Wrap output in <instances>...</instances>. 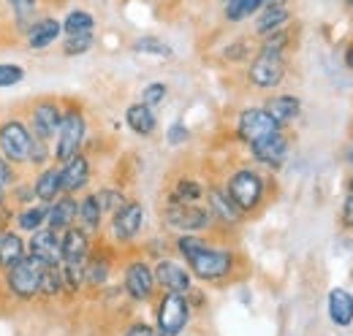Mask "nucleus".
<instances>
[{
  "instance_id": "obj_40",
  "label": "nucleus",
  "mask_w": 353,
  "mask_h": 336,
  "mask_svg": "<svg viewBox=\"0 0 353 336\" xmlns=\"http://www.w3.org/2000/svg\"><path fill=\"white\" fill-rule=\"evenodd\" d=\"M294 41H296V36H294V25H288V28H283V30H277V33L266 36V39H259V49L288 54V52L294 49Z\"/></svg>"
},
{
  "instance_id": "obj_52",
  "label": "nucleus",
  "mask_w": 353,
  "mask_h": 336,
  "mask_svg": "<svg viewBox=\"0 0 353 336\" xmlns=\"http://www.w3.org/2000/svg\"><path fill=\"white\" fill-rule=\"evenodd\" d=\"M345 193H353V168L351 174H348V179H345Z\"/></svg>"
},
{
  "instance_id": "obj_23",
  "label": "nucleus",
  "mask_w": 353,
  "mask_h": 336,
  "mask_svg": "<svg viewBox=\"0 0 353 336\" xmlns=\"http://www.w3.org/2000/svg\"><path fill=\"white\" fill-rule=\"evenodd\" d=\"M77 214H79V196L63 193L52 204H46V228L63 233L77 225Z\"/></svg>"
},
{
  "instance_id": "obj_4",
  "label": "nucleus",
  "mask_w": 353,
  "mask_h": 336,
  "mask_svg": "<svg viewBox=\"0 0 353 336\" xmlns=\"http://www.w3.org/2000/svg\"><path fill=\"white\" fill-rule=\"evenodd\" d=\"M123 293L133 306H152V301L158 298V282H155V269L152 260L144 252H123V263H120V282Z\"/></svg>"
},
{
  "instance_id": "obj_7",
  "label": "nucleus",
  "mask_w": 353,
  "mask_h": 336,
  "mask_svg": "<svg viewBox=\"0 0 353 336\" xmlns=\"http://www.w3.org/2000/svg\"><path fill=\"white\" fill-rule=\"evenodd\" d=\"M161 225L166 233H207V236H218L215 231V220L204 204H172L163 201L161 204Z\"/></svg>"
},
{
  "instance_id": "obj_6",
  "label": "nucleus",
  "mask_w": 353,
  "mask_h": 336,
  "mask_svg": "<svg viewBox=\"0 0 353 336\" xmlns=\"http://www.w3.org/2000/svg\"><path fill=\"white\" fill-rule=\"evenodd\" d=\"M147 225V209L139 198H128L120 209H114L106 217V242L112 247H117L120 252H128L136 247L141 231Z\"/></svg>"
},
{
  "instance_id": "obj_49",
  "label": "nucleus",
  "mask_w": 353,
  "mask_h": 336,
  "mask_svg": "<svg viewBox=\"0 0 353 336\" xmlns=\"http://www.w3.org/2000/svg\"><path fill=\"white\" fill-rule=\"evenodd\" d=\"M343 63H345V68L353 74V39L345 43V49H343Z\"/></svg>"
},
{
  "instance_id": "obj_39",
  "label": "nucleus",
  "mask_w": 353,
  "mask_h": 336,
  "mask_svg": "<svg viewBox=\"0 0 353 336\" xmlns=\"http://www.w3.org/2000/svg\"><path fill=\"white\" fill-rule=\"evenodd\" d=\"M95 43H98L95 33H85V36H63V41L57 46L65 57H85L88 52L95 49Z\"/></svg>"
},
{
  "instance_id": "obj_31",
  "label": "nucleus",
  "mask_w": 353,
  "mask_h": 336,
  "mask_svg": "<svg viewBox=\"0 0 353 336\" xmlns=\"http://www.w3.org/2000/svg\"><path fill=\"white\" fill-rule=\"evenodd\" d=\"M11 228H17V231L25 233V236H30V233H36V231L46 228V204L36 201V204H28V207L14 209Z\"/></svg>"
},
{
  "instance_id": "obj_2",
  "label": "nucleus",
  "mask_w": 353,
  "mask_h": 336,
  "mask_svg": "<svg viewBox=\"0 0 353 336\" xmlns=\"http://www.w3.org/2000/svg\"><path fill=\"white\" fill-rule=\"evenodd\" d=\"M221 185L231 196V201L245 211L248 220L259 217L269 207V201L274 198V182H272L269 171L253 166L250 160L228 168L225 176L221 179Z\"/></svg>"
},
{
  "instance_id": "obj_46",
  "label": "nucleus",
  "mask_w": 353,
  "mask_h": 336,
  "mask_svg": "<svg viewBox=\"0 0 353 336\" xmlns=\"http://www.w3.org/2000/svg\"><path fill=\"white\" fill-rule=\"evenodd\" d=\"M117 336H158L155 334V326L144 317H128L123 323V328L117 331Z\"/></svg>"
},
{
  "instance_id": "obj_59",
  "label": "nucleus",
  "mask_w": 353,
  "mask_h": 336,
  "mask_svg": "<svg viewBox=\"0 0 353 336\" xmlns=\"http://www.w3.org/2000/svg\"><path fill=\"white\" fill-rule=\"evenodd\" d=\"M218 3H221V6H223V3H228V0H218Z\"/></svg>"
},
{
  "instance_id": "obj_56",
  "label": "nucleus",
  "mask_w": 353,
  "mask_h": 336,
  "mask_svg": "<svg viewBox=\"0 0 353 336\" xmlns=\"http://www.w3.org/2000/svg\"><path fill=\"white\" fill-rule=\"evenodd\" d=\"M3 298H6V295H3V285H0V301H3Z\"/></svg>"
},
{
  "instance_id": "obj_45",
  "label": "nucleus",
  "mask_w": 353,
  "mask_h": 336,
  "mask_svg": "<svg viewBox=\"0 0 353 336\" xmlns=\"http://www.w3.org/2000/svg\"><path fill=\"white\" fill-rule=\"evenodd\" d=\"M25 82V68L19 63H0V90Z\"/></svg>"
},
{
  "instance_id": "obj_47",
  "label": "nucleus",
  "mask_w": 353,
  "mask_h": 336,
  "mask_svg": "<svg viewBox=\"0 0 353 336\" xmlns=\"http://www.w3.org/2000/svg\"><path fill=\"white\" fill-rule=\"evenodd\" d=\"M337 222H340V228H343L345 233H353V193H345V196H343Z\"/></svg>"
},
{
  "instance_id": "obj_24",
  "label": "nucleus",
  "mask_w": 353,
  "mask_h": 336,
  "mask_svg": "<svg viewBox=\"0 0 353 336\" xmlns=\"http://www.w3.org/2000/svg\"><path fill=\"white\" fill-rule=\"evenodd\" d=\"M250 22H253V25H250V36H256V39H266V36H272V33H277V30H283V28L294 25V11H291V6L261 8Z\"/></svg>"
},
{
  "instance_id": "obj_13",
  "label": "nucleus",
  "mask_w": 353,
  "mask_h": 336,
  "mask_svg": "<svg viewBox=\"0 0 353 336\" xmlns=\"http://www.w3.org/2000/svg\"><path fill=\"white\" fill-rule=\"evenodd\" d=\"M280 130H285V127L277 125V123L272 120V114L266 112L261 103H259V106H245V109H239L236 117H234V125H231L234 138H236L242 147H250V144L261 141L266 136H274V133H280Z\"/></svg>"
},
{
  "instance_id": "obj_30",
  "label": "nucleus",
  "mask_w": 353,
  "mask_h": 336,
  "mask_svg": "<svg viewBox=\"0 0 353 336\" xmlns=\"http://www.w3.org/2000/svg\"><path fill=\"white\" fill-rule=\"evenodd\" d=\"M77 225L79 228H85L90 236H95V239H101V233H103V225H106V214L101 209V204H98V198H95V193L88 190V193H82L79 196V214H77Z\"/></svg>"
},
{
  "instance_id": "obj_55",
  "label": "nucleus",
  "mask_w": 353,
  "mask_h": 336,
  "mask_svg": "<svg viewBox=\"0 0 353 336\" xmlns=\"http://www.w3.org/2000/svg\"><path fill=\"white\" fill-rule=\"evenodd\" d=\"M3 228H6V222H3V220H0V233H3Z\"/></svg>"
},
{
  "instance_id": "obj_15",
  "label": "nucleus",
  "mask_w": 353,
  "mask_h": 336,
  "mask_svg": "<svg viewBox=\"0 0 353 336\" xmlns=\"http://www.w3.org/2000/svg\"><path fill=\"white\" fill-rule=\"evenodd\" d=\"M28 127L33 133V138H41V141H49L57 136V127H60V120H63V98L57 95H44V98H36L30 106H28Z\"/></svg>"
},
{
  "instance_id": "obj_5",
  "label": "nucleus",
  "mask_w": 353,
  "mask_h": 336,
  "mask_svg": "<svg viewBox=\"0 0 353 336\" xmlns=\"http://www.w3.org/2000/svg\"><path fill=\"white\" fill-rule=\"evenodd\" d=\"M288 71H291L288 54L256 49V54L245 63V84H248L253 92L269 95V92H277V90L285 84Z\"/></svg>"
},
{
  "instance_id": "obj_9",
  "label": "nucleus",
  "mask_w": 353,
  "mask_h": 336,
  "mask_svg": "<svg viewBox=\"0 0 353 336\" xmlns=\"http://www.w3.org/2000/svg\"><path fill=\"white\" fill-rule=\"evenodd\" d=\"M41 263L36 258H25L19 260L14 269L0 274V285H3V295L8 301L17 304H36L39 301V288H41Z\"/></svg>"
},
{
  "instance_id": "obj_8",
  "label": "nucleus",
  "mask_w": 353,
  "mask_h": 336,
  "mask_svg": "<svg viewBox=\"0 0 353 336\" xmlns=\"http://www.w3.org/2000/svg\"><path fill=\"white\" fill-rule=\"evenodd\" d=\"M193 317L196 315L185 293H158L152 301V326L158 336H185Z\"/></svg>"
},
{
  "instance_id": "obj_50",
  "label": "nucleus",
  "mask_w": 353,
  "mask_h": 336,
  "mask_svg": "<svg viewBox=\"0 0 353 336\" xmlns=\"http://www.w3.org/2000/svg\"><path fill=\"white\" fill-rule=\"evenodd\" d=\"M274 6H291L288 0H264L261 3V8H274Z\"/></svg>"
},
{
  "instance_id": "obj_25",
  "label": "nucleus",
  "mask_w": 353,
  "mask_h": 336,
  "mask_svg": "<svg viewBox=\"0 0 353 336\" xmlns=\"http://www.w3.org/2000/svg\"><path fill=\"white\" fill-rule=\"evenodd\" d=\"M123 123L139 138H152L158 133V114H155V109L147 106V103H141V101H133V103L125 106Z\"/></svg>"
},
{
  "instance_id": "obj_42",
  "label": "nucleus",
  "mask_w": 353,
  "mask_h": 336,
  "mask_svg": "<svg viewBox=\"0 0 353 336\" xmlns=\"http://www.w3.org/2000/svg\"><path fill=\"white\" fill-rule=\"evenodd\" d=\"M52 163V144L49 141H41V138H33L30 144V152H28V168L39 171Z\"/></svg>"
},
{
  "instance_id": "obj_44",
  "label": "nucleus",
  "mask_w": 353,
  "mask_h": 336,
  "mask_svg": "<svg viewBox=\"0 0 353 336\" xmlns=\"http://www.w3.org/2000/svg\"><path fill=\"white\" fill-rule=\"evenodd\" d=\"M169 98V84L166 82H150L144 84V90H141V103H147V106H152V109H158L163 101Z\"/></svg>"
},
{
  "instance_id": "obj_54",
  "label": "nucleus",
  "mask_w": 353,
  "mask_h": 336,
  "mask_svg": "<svg viewBox=\"0 0 353 336\" xmlns=\"http://www.w3.org/2000/svg\"><path fill=\"white\" fill-rule=\"evenodd\" d=\"M343 6H345V8H348V11L353 14V0H343Z\"/></svg>"
},
{
  "instance_id": "obj_29",
  "label": "nucleus",
  "mask_w": 353,
  "mask_h": 336,
  "mask_svg": "<svg viewBox=\"0 0 353 336\" xmlns=\"http://www.w3.org/2000/svg\"><path fill=\"white\" fill-rule=\"evenodd\" d=\"M3 6H6V14H8V22H11L14 33L22 36L41 17L44 0H3Z\"/></svg>"
},
{
  "instance_id": "obj_21",
  "label": "nucleus",
  "mask_w": 353,
  "mask_h": 336,
  "mask_svg": "<svg viewBox=\"0 0 353 336\" xmlns=\"http://www.w3.org/2000/svg\"><path fill=\"white\" fill-rule=\"evenodd\" d=\"M207 196V182L193 176V174H179L172 179V185L163 193V201L172 204H204Z\"/></svg>"
},
{
  "instance_id": "obj_58",
  "label": "nucleus",
  "mask_w": 353,
  "mask_h": 336,
  "mask_svg": "<svg viewBox=\"0 0 353 336\" xmlns=\"http://www.w3.org/2000/svg\"><path fill=\"white\" fill-rule=\"evenodd\" d=\"M161 3H176V0H161Z\"/></svg>"
},
{
  "instance_id": "obj_38",
  "label": "nucleus",
  "mask_w": 353,
  "mask_h": 336,
  "mask_svg": "<svg viewBox=\"0 0 353 336\" xmlns=\"http://www.w3.org/2000/svg\"><path fill=\"white\" fill-rule=\"evenodd\" d=\"M131 49L136 54H147V57H163V60H169V57H174V49H172V43H166L163 39H158V36H139V39H133Z\"/></svg>"
},
{
  "instance_id": "obj_57",
  "label": "nucleus",
  "mask_w": 353,
  "mask_h": 336,
  "mask_svg": "<svg viewBox=\"0 0 353 336\" xmlns=\"http://www.w3.org/2000/svg\"><path fill=\"white\" fill-rule=\"evenodd\" d=\"M44 3H63V0H44Z\"/></svg>"
},
{
  "instance_id": "obj_36",
  "label": "nucleus",
  "mask_w": 353,
  "mask_h": 336,
  "mask_svg": "<svg viewBox=\"0 0 353 336\" xmlns=\"http://www.w3.org/2000/svg\"><path fill=\"white\" fill-rule=\"evenodd\" d=\"M92 193H95V198H98V204H101V209H103L106 217L114 209H120V207L131 198L123 185H101V187H95Z\"/></svg>"
},
{
  "instance_id": "obj_43",
  "label": "nucleus",
  "mask_w": 353,
  "mask_h": 336,
  "mask_svg": "<svg viewBox=\"0 0 353 336\" xmlns=\"http://www.w3.org/2000/svg\"><path fill=\"white\" fill-rule=\"evenodd\" d=\"M190 138H193V130H190V125H188L185 120L169 123V127H166V144H169V147L179 149V147H185Z\"/></svg>"
},
{
  "instance_id": "obj_48",
  "label": "nucleus",
  "mask_w": 353,
  "mask_h": 336,
  "mask_svg": "<svg viewBox=\"0 0 353 336\" xmlns=\"http://www.w3.org/2000/svg\"><path fill=\"white\" fill-rule=\"evenodd\" d=\"M19 176H22V171H19V168H14L6 158H3V155H0V187H6V190H8Z\"/></svg>"
},
{
  "instance_id": "obj_19",
  "label": "nucleus",
  "mask_w": 353,
  "mask_h": 336,
  "mask_svg": "<svg viewBox=\"0 0 353 336\" xmlns=\"http://www.w3.org/2000/svg\"><path fill=\"white\" fill-rule=\"evenodd\" d=\"M261 106L272 114V120L280 127H285V130L294 125V123H299L302 109H305L302 106V98L294 95V92H269Z\"/></svg>"
},
{
  "instance_id": "obj_1",
  "label": "nucleus",
  "mask_w": 353,
  "mask_h": 336,
  "mask_svg": "<svg viewBox=\"0 0 353 336\" xmlns=\"http://www.w3.org/2000/svg\"><path fill=\"white\" fill-rule=\"evenodd\" d=\"M172 255H176L204 288H225L248 274L245 255L225 236L176 233L172 236Z\"/></svg>"
},
{
  "instance_id": "obj_41",
  "label": "nucleus",
  "mask_w": 353,
  "mask_h": 336,
  "mask_svg": "<svg viewBox=\"0 0 353 336\" xmlns=\"http://www.w3.org/2000/svg\"><path fill=\"white\" fill-rule=\"evenodd\" d=\"M8 204L14 209L19 207H28V204H36V193H33V182L28 176H19L11 187H8Z\"/></svg>"
},
{
  "instance_id": "obj_37",
  "label": "nucleus",
  "mask_w": 353,
  "mask_h": 336,
  "mask_svg": "<svg viewBox=\"0 0 353 336\" xmlns=\"http://www.w3.org/2000/svg\"><path fill=\"white\" fill-rule=\"evenodd\" d=\"M63 269V282H65V298H77L85 293V260L77 263H60Z\"/></svg>"
},
{
  "instance_id": "obj_10",
  "label": "nucleus",
  "mask_w": 353,
  "mask_h": 336,
  "mask_svg": "<svg viewBox=\"0 0 353 336\" xmlns=\"http://www.w3.org/2000/svg\"><path fill=\"white\" fill-rule=\"evenodd\" d=\"M204 207L210 209L212 220H215V231H218V236L231 239V236H234V233H239V231L245 228V222H248L245 211H242L236 204H234V201H231V196L225 193V187H223L218 179L207 182Z\"/></svg>"
},
{
  "instance_id": "obj_51",
  "label": "nucleus",
  "mask_w": 353,
  "mask_h": 336,
  "mask_svg": "<svg viewBox=\"0 0 353 336\" xmlns=\"http://www.w3.org/2000/svg\"><path fill=\"white\" fill-rule=\"evenodd\" d=\"M345 163L353 168V136H351V141H348V147H345Z\"/></svg>"
},
{
  "instance_id": "obj_11",
  "label": "nucleus",
  "mask_w": 353,
  "mask_h": 336,
  "mask_svg": "<svg viewBox=\"0 0 353 336\" xmlns=\"http://www.w3.org/2000/svg\"><path fill=\"white\" fill-rule=\"evenodd\" d=\"M33 144V133L28 127L25 114L0 117V155L14 168H28V152Z\"/></svg>"
},
{
  "instance_id": "obj_18",
  "label": "nucleus",
  "mask_w": 353,
  "mask_h": 336,
  "mask_svg": "<svg viewBox=\"0 0 353 336\" xmlns=\"http://www.w3.org/2000/svg\"><path fill=\"white\" fill-rule=\"evenodd\" d=\"M22 41L30 52H46L52 46L63 41V22L60 17L54 14H41L25 33H22Z\"/></svg>"
},
{
  "instance_id": "obj_14",
  "label": "nucleus",
  "mask_w": 353,
  "mask_h": 336,
  "mask_svg": "<svg viewBox=\"0 0 353 336\" xmlns=\"http://www.w3.org/2000/svg\"><path fill=\"white\" fill-rule=\"evenodd\" d=\"M291 147H294L291 133H288V130H280V133L266 136V138L250 144V147H245V149H248V158H250L253 166L264 168L269 174H277L280 168L288 163Z\"/></svg>"
},
{
  "instance_id": "obj_32",
  "label": "nucleus",
  "mask_w": 353,
  "mask_h": 336,
  "mask_svg": "<svg viewBox=\"0 0 353 336\" xmlns=\"http://www.w3.org/2000/svg\"><path fill=\"white\" fill-rule=\"evenodd\" d=\"M259 49V39L256 36H236L228 43H223L221 60L225 65H245Z\"/></svg>"
},
{
  "instance_id": "obj_17",
  "label": "nucleus",
  "mask_w": 353,
  "mask_h": 336,
  "mask_svg": "<svg viewBox=\"0 0 353 336\" xmlns=\"http://www.w3.org/2000/svg\"><path fill=\"white\" fill-rule=\"evenodd\" d=\"M60 176H63V193L68 196H82L88 193L90 185H92V176H95V168H92V158L85 152L74 155L71 160L60 163Z\"/></svg>"
},
{
  "instance_id": "obj_34",
  "label": "nucleus",
  "mask_w": 353,
  "mask_h": 336,
  "mask_svg": "<svg viewBox=\"0 0 353 336\" xmlns=\"http://www.w3.org/2000/svg\"><path fill=\"white\" fill-rule=\"evenodd\" d=\"M65 298V282H63V269L60 266H44L41 269V288H39V301L52 304Z\"/></svg>"
},
{
  "instance_id": "obj_22",
  "label": "nucleus",
  "mask_w": 353,
  "mask_h": 336,
  "mask_svg": "<svg viewBox=\"0 0 353 336\" xmlns=\"http://www.w3.org/2000/svg\"><path fill=\"white\" fill-rule=\"evenodd\" d=\"M326 317L334 328L348 331L353 326V291L337 285L326 293Z\"/></svg>"
},
{
  "instance_id": "obj_26",
  "label": "nucleus",
  "mask_w": 353,
  "mask_h": 336,
  "mask_svg": "<svg viewBox=\"0 0 353 336\" xmlns=\"http://www.w3.org/2000/svg\"><path fill=\"white\" fill-rule=\"evenodd\" d=\"M95 236H90L85 228L74 225L68 231L60 233V255H63V263H77V260H88V255L95 247Z\"/></svg>"
},
{
  "instance_id": "obj_3",
  "label": "nucleus",
  "mask_w": 353,
  "mask_h": 336,
  "mask_svg": "<svg viewBox=\"0 0 353 336\" xmlns=\"http://www.w3.org/2000/svg\"><path fill=\"white\" fill-rule=\"evenodd\" d=\"M90 144V117L85 103L74 98H63V120L57 127V136L52 138V160L65 163L74 155L85 152Z\"/></svg>"
},
{
  "instance_id": "obj_20",
  "label": "nucleus",
  "mask_w": 353,
  "mask_h": 336,
  "mask_svg": "<svg viewBox=\"0 0 353 336\" xmlns=\"http://www.w3.org/2000/svg\"><path fill=\"white\" fill-rule=\"evenodd\" d=\"M28 255L36 258L41 266H60L63 255H60V233L52 228H41L36 233L28 236Z\"/></svg>"
},
{
  "instance_id": "obj_12",
  "label": "nucleus",
  "mask_w": 353,
  "mask_h": 336,
  "mask_svg": "<svg viewBox=\"0 0 353 336\" xmlns=\"http://www.w3.org/2000/svg\"><path fill=\"white\" fill-rule=\"evenodd\" d=\"M120 258H123V252L112 247L106 239L95 242V247L85 260V293L98 295L103 288L112 285V277L120 266Z\"/></svg>"
},
{
  "instance_id": "obj_28",
  "label": "nucleus",
  "mask_w": 353,
  "mask_h": 336,
  "mask_svg": "<svg viewBox=\"0 0 353 336\" xmlns=\"http://www.w3.org/2000/svg\"><path fill=\"white\" fill-rule=\"evenodd\" d=\"M33 193H36V201L41 204H52L57 196H63V176H60V163H49V166L39 168L33 176Z\"/></svg>"
},
{
  "instance_id": "obj_33",
  "label": "nucleus",
  "mask_w": 353,
  "mask_h": 336,
  "mask_svg": "<svg viewBox=\"0 0 353 336\" xmlns=\"http://www.w3.org/2000/svg\"><path fill=\"white\" fill-rule=\"evenodd\" d=\"M63 22V36H85V33H95L98 19L88 8H71L65 11V17H60Z\"/></svg>"
},
{
  "instance_id": "obj_53",
  "label": "nucleus",
  "mask_w": 353,
  "mask_h": 336,
  "mask_svg": "<svg viewBox=\"0 0 353 336\" xmlns=\"http://www.w3.org/2000/svg\"><path fill=\"white\" fill-rule=\"evenodd\" d=\"M3 14H6V6H3V0H0V28H3Z\"/></svg>"
},
{
  "instance_id": "obj_35",
  "label": "nucleus",
  "mask_w": 353,
  "mask_h": 336,
  "mask_svg": "<svg viewBox=\"0 0 353 336\" xmlns=\"http://www.w3.org/2000/svg\"><path fill=\"white\" fill-rule=\"evenodd\" d=\"M261 3L264 0H228V3H223V22L225 25H242L261 11Z\"/></svg>"
},
{
  "instance_id": "obj_16",
  "label": "nucleus",
  "mask_w": 353,
  "mask_h": 336,
  "mask_svg": "<svg viewBox=\"0 0 353 336\" xmlns=\"http://www.w3.org/2000/svg\"><path fill=\"white\" fill-rule=\"evenodd\" d=\"M152 269H155V282L161 293H188L196 285L190 269L176 255H163L152 260Z\"/></svg>"
},
{
  "instance_id": "obj_27",
  "label": "nucleus",
  "mask_w": 353,
  "mask_h": 336,
  "mask_svg": "<svg viewBox=\"0 0 353 336\" xmlns=\"http://www.w3.org/2000/svg\"><path fill=\"white\" fill-rule=\"evenodd\" d=\"M25 258H28V236L19 233L17 228L6 225L3 233H0V274L14 269Z\"/></svg>"
}]
</instances>
